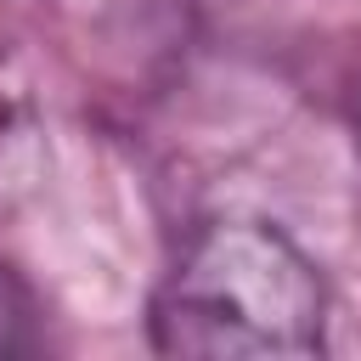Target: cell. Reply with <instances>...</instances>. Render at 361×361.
Returning a JSON list of instances; mask_svg holds the SVG:
<instances>
[{
  "mask_svg": "<svg viewBox=\"0 0 361 361\" xmlns=\"http://www.w3.org/2000/svg\"><path fill=\"white\" fill-rule=\"evenodd\" d=\"M322 344V271L265 220H209L152 293V350L180 361H305Z\"/></svg>",
  "mask_w": 361,
  "mask_h": 361,
  "instance_id": "1",
  "label": "cell"
},
{
  "mask_svg": "<svg viewBox=\"0 0 361 361\" xmlns=\"http://www.w3.org/2000/svg\"><path fill=\"white\" fill-rule=\"evenodd\" d=\"M0 130H6V107H0Z\"/></svg>",
  "mask_w": 361,
  "mask_h": 361,
  "instance_id": "2",
  "label": "cell"
}]
</instances>
